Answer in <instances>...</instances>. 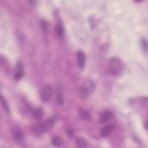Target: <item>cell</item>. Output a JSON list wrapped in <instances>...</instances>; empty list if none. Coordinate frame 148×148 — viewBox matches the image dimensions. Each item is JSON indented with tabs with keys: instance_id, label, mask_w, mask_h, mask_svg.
<instances>
[{
	"instance_id": "1",
	"label": "cell",
	"mask_w": 148,
	"mask_h": 148,
	"mask_svg": "<svg viewBox=\"0 0 148 148\" xmlns=\"http://www.w3.org/2000/svg\"><path fill=\"white\" fill-rule=\"evenodd\" d=\"M96 89V85L94 82L88 80L84 82L78 89V95L83 100L88 98L93 93Z\"/></svg>"
},
{
	"instance_id": "2",
	"label": "cell",
	"mask_w": 148,
	"mask_h": 148,
	"mask_svg": "<svg viewBox=\"0 0 148 148\" xmlns=\"http://www.w3.org/2000/svg\"><path fill=\"white\" fill-rule=\"evenodd\" d=\"M123 62L117 57L111 58L108 62V71L113 76L120 74L123 70Z\"/></svg>"
},
{
	"instance_id": "3",
	"label": "cell",
	"mask_w": 148,
	"mask_h": 148,
	"mask_svg": "<svg viewBox=\"0 0 148 148\" xmlns=\"http://www.w3.org/2000/svg\"><path fill=\"white\" fill-rule=\"evenodd\" d=\"M54 122L53 119L49 120L46 122H42L35 125L33 127V131L37 134H41L46 132L49 129L52 128Z\"/></svg>"
},
{
	"instance_id": "4",
	"label": "cell",
	"mask_w": 148,
	"mask_h": 148,
	"mask_svg": "<svg viewBox=\"0 0 148 148\" xmlns=\"http://www.w3.org/2000/svg\"><path fill=\"white\" fill-rule=\"evenodd\" d=\"M52 88L49 84H45L42 88L40 91V98L44 102H48L52 96Z\"/></svg>"
},
{
	"instance_id": "5",
	"label": "cell",
	"mask_w": 148,
	"mask_h": 148,
	"mask_svg": "<svg viewBox=\"0 0 148 148\" xmlns=\"http://www.w3.org/2000/svg\"><path fill=\"white\" fill-rule=\"evenodd\" d=\"M11 131L13 137L17 141L19 142H22L23 141L25 137L24 133L20 127L17 125L13 126L11 129Z\"/></svg>"
},
{
	"instance_id": "6",
	"label": "cell",
	"mask_w": 148,
	"mask_h": 148,
	"mask_svg": "<svg viewBox=\"0 0 148 148\" xmlns=\"http://www.w3.org/2000/svg\"><path fill=\"white\" fill-rule=\"evenodd\" d=\"M76 58H77V62H78V67L81 70L83 69L84 66H85L86 60L85 54H84V52H83L82 51L79 50L77 52Z\"/></svg>"
},
{
	"instance_id": "7",
	"label": "cell",
	"mask_w": 148,
	"mask_h": 148,
	"mask_svg": "<svg viewBox=\"0 0 148 148\" xmlns=\"http://www.w3.org/2000/svg\"><path fill=\"white\" fill-rule=\"evenodd\" d=\"M113 113L111 111H105L103 112L100 117V121L101 123L107 122L111 119H112L113 117Z\"/></svg>"
},
{
	"instance_id": "8",
	"label": "cell",
	"mask_w": 148,
	"mask_h": 148,
	"mask_svg": "<svg viewBox=\"0 0 148 148\" xmlns=\"http://www.w3.org/2000/svg\"><path fill=\"white\" fill-rule=\"evenodd\" d=\"M113 130V126L112 125H108L103 127L100 132V134L102 137H107L110 135L112 130Z\"/></svg>"
},
{
	"instance_id": "9",
	"label": "cell",
	"mask_w": 148,
	"mask_h": 148,
	"mask_svg": "<svg viewBox=\"0 0 148 148\" xmlns=\"http://www.w3.org/2000/svg\"><path fill=\"white\" fill-rule=\"evenodd\" d=\"M32 116L35 119H39L44 115V111L40 108H35L31 112Z\"/></svg>"
},
{
	"instance_id": "10",
	"label": "cell",
	"mask_w": 148,
	"mask_h": 148,
	"mask_svg": "<svg viewBox=\"0 0 148 148\" xmlns=\"http://www.w3.org/2000/svg\"><path fill=\"white\" fill-rule=\"evenodd\" d=\"M76 145L78 147H80V148L86 147L88 145V142L85 139L81 137H78L76 139Z\"/></svg>"
},
{
	"instance_id": "11",
	"label": "cell",
	"mask_w": 148,
	"mask_h": 148,
	"mask_svg": "<svg viewBox=\"0 0 148 148\" xmlns=\"http://www.w3.org/2000/svg\"><path fill=\"white\" fill-rule=\"evenodd\" d=\"M80 119L83 120H89L91 118V113L88 111H83L80 115Z\"/></svg>"
},
{
	"instance_id": "12",
	"label": "cell",
	"mask_w": 148,
	"mask_h": 148,
	"mask_svg": "<svg viewBox=\"0 0 148 148\" xmlns=\"http://www.w3.org/2000/svg\"><path fill=\"white\" fill-rule=\"evenodd\" d=\"M55 31H56V34L57 36L59 38H61L63 36V35H64V30L61 25H57L56 27Z\"/></svg>"
},
{
	"instance_id": "13",
	"label": "cell",
	"mask_w": 148,
	"mask_h": 148,
	"mask_svg": "<svg viewBox=\"0 0 148 148\" xmlns=\"http://www.w3.org/2000/svg\"><path fill=\"white\" fill-rule=\"evenodd\" d=\"M1 105H2L3 109L7 113H8L9 111L8 104V102L7 101L6 99L3 96L1 97Z\"/></svg>"
},
{
	"instance_id": "14",
	"label": "cell",
	"mask_w": 148,
	"mask_h": 148,
	"mask_svg": "<svg viewBox=\"0 0 148 148\" xmlns=\"http://www.w3.org/2000/svg\"><path fill=\"white\" fill-rule=\"evenodd\" d=\"M52 145L55 147H59L61 145V138H60L58 137H54L52 139Z\"/></svg>"
},
{
	"instance_id": "15",
	"label": "cell",
	"mask_w": 148,
	"mask_h": 148,
	"mask_svg": "<svg viewBox=\"0 0 148 148\" xmlns=\"http://www.w3.org/2000/svg\"><path fill=\"white\" fill-rule=\"evenodd\" d=\"M57 102L58 104H61L64 102V98H63V96L60 91H58L57 95Z\"/></svg>"
},
{
	"instance_id": "16",
	"label": "cell",
	"mask_w": 148,
	"mask_h": 148,
	"mask_svg": "<svg viewBox=\"0 0 148 148\" xmlns=\"http://www.w3.org/2000/svg\"><path fill=\"white\" fill-rule=\"evenodd\" d=\"M23 71H19L17 70V71L16 72V74H15L14 76V79L16 81L19 80L21 78H22V76H23Z\"/></svg>"
},
{
	"instance_id": "17",
	"label": "cell",
	"mask_w": 148,
	"mask_h": 148,
	"mask_svg": "<svg viewBox=\"0 0 148 148\" xmlns=\"http://www.w3.org/2000/svg\"><path fill=\"white\" fill-rule=\"evenodd\" d=\"M141 46L143 48V50L146 52L147 50V40L146 39H145V38H142L141 39Z\"/></svg>"
},
{
	"instance_id": "18",
	"label": "cell",
	"mask_w": 148,
	"mask_h": 148,
	"mask_svg": "<svg viewBox=\"0 0 148 148\" xmlns=\"http://www.w3.org/2000/svg\"><path fill=\"white\" fill-rule=\"evenodd\" d=\"M40 25H41V27L42 30H43L44 32H46L48 30V23L46 22L45 20H42L40 22Z\"/></svg>"
},
{
	"instance_id": "19",
	"label": "cell",
	"mask_w": 148,
	"mask_h": 148,
	"mask_svg": "<svg viewBox=\"0 0 148 148\" xmlns=\"http://www.w3.org/2000/svg\"><path fill=\"white\" fill-rule=\"evenodd\" d=\"M144 125H145V129L147 130V124H146V123H145L144 124Z\"/></svg>"
}]
</instances>
